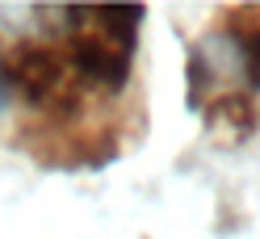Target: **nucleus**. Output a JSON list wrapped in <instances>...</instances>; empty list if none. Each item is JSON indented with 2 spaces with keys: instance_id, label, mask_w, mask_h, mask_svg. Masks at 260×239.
Wrapping results in <instances>:
<instances>
[{
  "instance_id": "nucleus-3",
  "label": "nucleus",
  "mask_w": 260,
  "mask_h": 239,
  "mask_svg": "<svg viewBox=\"0 0 260 239\" xmlns=\"http://www.w3.org/2000/svg\"><path fill=\"white\" fill-rule=\"evenodd\" d=\"M222 34L231 42L235 67L243 76V84H248V92H260V21H252V25L235 21V25H226Z\"/></svg>"
},
{
  "instance_id": "nucleus-4",
  "label": "nucleus",
  "mask_w": 260,
  "mask_h": 239,
  "mask_svg": "<svg viewBox=\"0 0 260 239\" xmlns=\"http://www.w3.org/2000/svg\"><path fill=\"white\" fill-rule=\"evenodd\" d=\"M5 101H9V84H5V72H0V109H5Z\"/></svg>"
},
{
  "instance_id": "nucleus-1",
  "label": "nucleus",
  "mask_w": 260,
  "mask_h": 239,
  "mask_svg": "<svg viewBox=\"0 0 260 239\" xmlns=\"http://www.w3.org/2000/svg\"><path fill=\"white\" fill-rule=\"evenodd\" d=\"M68 17H76L68 38V63L76 80L122 88L130 63H135L143 5H88V9H68Z\"/></svg>"
},
{
  "instance_id": "nucleus-2",
  "label": "nucleus",
  "mask_w": 260,
  "mask_h": 239,
  "mask_svg": "<svg viewBox=\"0 0 260 239\" xmlns=\"http://www.w3.org/2000/svg\"><path fill=\"white\" fill-rule=\"evenodd\" d=\"M0 72H5V84L21 88L34 105L42 109H63L72 105V63L68 51H55L46 42H17L13 51L0 59Z\"/></svg>"
}]
</instances>
